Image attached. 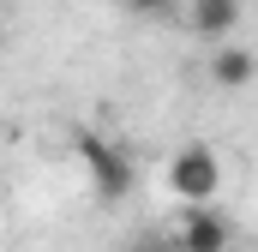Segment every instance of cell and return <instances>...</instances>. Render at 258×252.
Masks as SVG:
<instances>
[{"label": "cell", "instance_id": "obj_7", "mask_svg": "<svg viewBox=\"0 0 258 252\" xmlns=\"http://www.w3.org/2000/svg\"><path fill=\"white\" fill-rule=\"evenodd\" d=\"M132 252H144V246H132Z\"/></svg>", "mask_w": 258, "mask_h": 252}, {"label": "cell", "instance_id": "obj_5", "mask_svg": "<svg viewBox=\"0 0 258 252\" xmlns=\"http://www.w3.org/2000/svg\"><path fill=\"white\" fill-rule=\"evenodd\" d=\"M252 48H216L210 54V84L216 90H246L252 84Z\"/></svg>", "mask_w": 258, "mask_h": 252}, {"label": "cell", "instance_id": "obj_6", "mask_svg": "<svg viewBox=\"0 0 258 252\" xmlns=\"http://www.w3.org/2000/svg\"><path fill=\"white\" fill-rule=\"evenodd\" d=\"M126 6L138 12V18H168V12H174L180 0H126Z\"/></svg>", "mask_w": 258, "mask_h": 252}, {"label": "cell", "instance_id": "obj_1", "mask_svg": "<svg viewBox=\"0 0 258 252\" xmlns=\"http://www.w3.org/2000/svg\"><path fill=\"white\" fill-rule=\"evenodd\" d=\"M78 156H84V168H90V186L96 198H126L138 186V162H132L120 144H108V138H96V132H78Z\"/></svg>", "mask_w": 258, "mask_h": 252}, {"label": "cell", "instance_id": "obj_4", "mask_svg": "<svg viewBox=\"0 0 258 252\" xmlns=\"http://www.w3.org/2000/svg\"><path fill=\"white\" fill-rule=\"evenodd\" d=\"M186 24H192V36H204V42H222L240 24V0H192L186 6Z\"/></svg>", "mask_w": 258, "mask_h": 252}, {"label": "cell", "instance_id": "obj_2", "mask_svg": "<svg viewBox=\"0 0 258 252\" xmlns=\"http://www.w3.org/2000/svg\"><path fill=\"white\" fill-rule=\"evenodd\" d=\"M168 192H174L180 204L216 198V192H222V156H216L210 144H180L174 162H168Z\"/></svg>", "mask_w": 258, "mask_h": 252}, {"label": "cell", "instance_id": "obj_8", "mask_svg": "<svg viewBox=\"0 0 258 252\" xmlns=\"http://www.w3.org/2000/svg\"><path fill=\"white\" fill-rule=\"evenodd\" d=\"M0 24H6V18H0Z\"/></svg>", "mask_w": 258, "mask_h": 252}, {"label": "cell", "instance_id": "obj_3", "mask_svg": "<svg viewBox=\"0 0 258 252\" xmlns=\"http://www.w3.org/2000/svg\"><path fill=\"white\" fill-rule=\"evenodd\" d=\"M174 246H180V252H228V246H234V216H228L216 198L186 204V210H180V234H174Z\"/></svg>", "mask_w": 258, "mask_h": 252}]
</instances>
